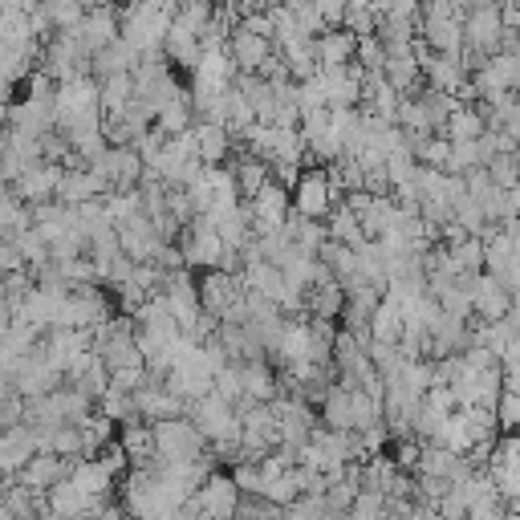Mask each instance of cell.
Returning a JSON list of instances; mask_svg holds the SVG:
<instances>
[{"label": "cell", "instance_id": "obj_47", "mask_svg": "<svg viewBox=\"0 0 520 520\" xmlns=\"http://www.w3.org/2000/svg\"><path fill=\"white\" fill-rule=\"evenodd\" d=\"M488 179L500 187V191H512L516 183H520V171H516V159L512 155H496L492 163H488Z\"/></svg>", "mask_w": 520, "mask_h": 520}, {"label": "cell", "instance_id": "obj_17", "mask_svg": "<svg viewBox=\"0 0 520 520\" xmlns=\"http://www.w3.org/2000/svg\"><path fill=\"white\" fill-rule=\"evenodd\" d=\"M382 78L395 86L403 98L407 94H419V86H423V70H419V57H415V45H407V49H390L386 53V65H382Z\"/></svg>", "mask_w": 520, "mask_h": 520}, {"label": "cell", "instance_id": "obj_37", "mask_svg": "<svg viewBox=\"0 0 520 520\" xmlns=\"http://www.w3.org/2000/svg\"><path fill=\"white\" fill-rule=\"evenodd\" d=\"M175 21L191 33H204L212 21H216V5L212 0H179V9H175Z\"/></svg>", "mask_w": 520, "mask_h": 520}, {"label": "cell", "instance_id": "obj_54", "mask_svg": "<svg viewBox=\"0 0 520 520\" xmlns=\"http://www.w3.org/2000/svg\"><path fill=\"white\" fill-rule=\"evenodd\" d=\"M0 317H13V309H9V293H5V285H0Z\"/></svg>", "mask_w": 520, "mask_h": 520}, {"label": "cell", "instance_id": "obj_28", "mask_svg": "<svg viewBox=\"0 0 520 520\" xmlns=\"http://www.w3.org/2000/svg\"><path fill=\"white\" fill-rule=\"evenodd\" d=\"M325 232H330V240H342V244H350V248H362V244H366L362 220H358V212H354L346 200H338L334 212L325 216Z\"/></svg>", "mask_w": 520, "mask_h": 520}, {"label": "cell", "instance_id": "obj_18", "mask_svg": "<svg viewBox=\"0 0 520 520\" xmlns=\"http://www.w3.org/2000/svg\"><path fill=\"white\" fill-rule=\"evenodd\" d=\"M232 175H236V187H240V200H252V195L273 179V167H269V159H260L244 143H236V151H232Z\"/></svg>", "mask_w": 520, "mask_h": 520}, {"label": "cell", "instance_id": "obj_32", "mask_svg": "<svg viewBox=\"0 0 520 520\" xmlns=\"http://www.w3.org/2000/svg\"><path fill=\"white\" fill-rule=\"evenodd\" d=\"M273 354L281 358V366L309 358V321H285V334H281Z\"/></svg>", "mask_w": 520, "mask_h": 520}, {"label": "cell", "instance_id": "obj_23", "mask_svg": "<svg viewBox=\"0 0 520 520\" xmlns=\"http://www.w3.org/2000/svg\"><path fill=\"white\" fill-rule=\"evenodd\" d=\"M346 313V285L342 281H321L305 289V317H330L338 321Z\"/></svg>", "mask_w": 520, "mask_h": 520}, {"label": "cell", "instance_id": "obj_33", "mask_svg": "<svg viewBox=\"0 0 520 520\" xmlns=\"http://www.w3.org/2000/svg\"><path fill=\"white\" fill-rule=\"evenodd\" d=\"M135 98V74H110L102 78V114H122Z\"/></svg>", "mask_w": 520, "mask_h": 520}, {"label": "cell", "instance_id": "obj_10", "mask_svg": "<svg viewBox=\"0 0 520 520\" xmlns=\"http://www.w3.org/2000/svg\"><path fill=\"white\" fill-rule=\"evenodd\" d=\"M37 451H41V443H37V431L29 423L5 427L0 431V476H17Z\"/></svg>", "mask_w": 520, "mask_h": 520}, {"label": "cell", "instance_id": "obj_13", "mask_svg": "<svg viewBox=\"0 0 520 520\" xmlns=\"http://www.w3.org/2000/svg\"><path fill=\"white\" fill-rule=\"evenodd\" d=\"M191 139H195V155H200L204 167H220L224 159H232L236 151V139H232V130L224 122H208L200 118L191 126Z\"/></svg>", "mask_w": 520, "mask_h": 520}, {"label": "cell", "instance_id": "obj_53", "mask_svg": "<svg viewBox=\"0 0 520 520\" xmlns=\"http://www.w3.org/2000/svg\"><path fill=\"white\" fill-rule=\"evenodd\" d=\"M9 330H13V317H0V346L9 342Z\"/></svg>", "mask_w": 520, "mask_h": 520}, {"label": "cell", "instance_id": "obj_40", "mask_svg": "<svg viewBox=\"0 0 520 520\" xmlns=\"http://www.w3.org/2000/svg\"><path fill=\"white\" fill-rule=\"evenodd\" d=\"M212 395H220V399H224V403H232V407H240V403H244V378H240V362H228L224 370H216Z\"/></svg>", "mask_w": 520, "mask_h": 520}, {"label": "cell", "instance_id": "obj_41", "mask_svg": "<svg viewBox=\"0 0 520 520\" xmlns=\"http://www.w3.org/2000/svg\"><path fill=\"white\" fill-rule=\"evenodd\" d=\"M476 167H484L480 139H472V143H451V167H447V175H468V171H476Z\"/></svg>", "mask_w": 520, "mask_h": 520}, {"label": "cell", "instance_id": "obj_19", "mask_svg": "<svg viewBox=\"0 0 520 520\" xmlns=\"http://www.w3.org/2000/svg\"><path fill=\"white\" fill-rule=\"evenodd\" d=\"M313 53H317V65L321 70H334V65H350L358 57V37L350 29H325L313 37Z\"/></svg>", "mask_w": 520, "mask_h": 520}, {"label": "cell", "instance_id": "obj_27", "mask_svg": "<svg viewBox=\"0 0 520 520\" xmlns=\"http://www.w3.org/2000/svg\"><path fill=\"white\" fill-rule=\"evenodd\" d=\"M317 260H321V265L330 269V277L342 281V285H350V281L358 277V248H350V244H342V240H325L321 252H317Z\"/></svg>", "mask_w": 520, "mask_h": 520}, {"label": "cell", "instance_id": "obj_42", "mask_svg": "<svg viewBox=\"0 0 520 520\" xmlns=\"http://www.w3.org/2000/svg\"><path fill=\"white\" fill-rule=\"evenodd\" d=\"M297 468V464H293ZM285 472V476H277V480H269L265 484V500H273L277 508H289V504H297L301 500V484H297V472Z\"/></svg>", "mask_w": 520, "mask_h": 520}, {"label": "cell", "instance_id": "obj_11", "mask_svg": "<svg viewBox=\"0 0 520 520\" xmlns=\"http://www.w3.org/2000/svg\"><path fill=\"white\" fill-rule=\"evenodd\" d=\"M512 289L500 281V277H492V273H480L476 281H472V313L480 317V321H504L508 313H512Z\"/></svg>", "mask_w": 520, "mask_h": 520}, {"label": "cell", "instance_id": "obj_51", "mask_svg": "<svg viewBox=\"0 0 520 520\" xmlns=\"http://www.w3.org/2000/svg\"><path fill=\"white\" fill-rule=\"evenodd\" d=\"M390 175H386V167H370L366 171V179H362V191H370V195H390Z\"/></svg>", "mask_w": 520, "mask_h": 520}, {"label": "cell", "instance_id": "obj_16", "mask_svg": "<svg viewBox=\"0 0 520 520\" xmlns=\"http://www.w3.org/2000/svg\"><path fill=\"white\" fill-rule=\"evenodd\" d=\"M273 49H277V41L260 37V33H248L244 25H236L232 37H228V53H232V61H236V70H240V74H256V70H260V61H265Z\"/></svg>", "mask_w": 520, "mask_h": 520}, {"label": "cell", "instance_id": "obj_31", "mask_svg": "<svg viewBox=\"0 0 520 520\" xmlns=\"http://www.w3.org/2000/svg\"><path fill=\"white\" fill-rule=\"evenodd\" d=\"M403 309L399 305H390V301H382L378 305V313L370 317V342H386V346H399V338H403Z\"/></svg>", "mask_w": 520, "mask_h": 520}, {"label": "cell", "instance_id": "obj_55", "mask_svg": "<svg viewBox=\"0 0 520 520\" xmlns=\"http://www.w3.org/2000/svg\"><path fill=\"white\" fill-rule=\"evenodd\" d=\"M447 5H451L455 13H468V9H472V0H447Z\"/></svg>", "mask_w": 520, "mask_h": 520}, {"label": "cell", "instance_id": "obj_36", "mask_svg": "<svg viewBox=\"0 0 520 520\" xmlns=\"http://www.w3.org/2000/svg\"><path fill=\"white\" fill-rule=\"evenodd\" d=\"M102 204H106V216L114 224L130 220V216H139L143 212V187H130V191H106L102 195Z\"/></svg>", "mask_w": 520, "mask_h": 520}, {"label": "cell", "instance_id": "obj_49", "mask_svg": "<svg viewBox=\"0 0 520 520\" xmlns=\"http://www.w3.org/2000/svg\"><path fill=\"white\" fill-rule=\"evenodd\" d=\"M346 5H350V0H313V9L325 17V25H330V29H338V25H342Z\"/></svg>", "mask_w": 520, "mask_h": 520}, {"label": "cell", "instance_id": "obj_26", "mask_svg": "<svg viewBox=\"0 0 520 520\" xmlns=\"http://www.w3.org/2000/svg\"><path fill=\"white\" fill-rule=\"evenodd\" d=\"M317 415H321L325 427H334V431H354V395H350V386L334 382Z\"/></svg>", "mask_w": 520, "mask_h": 520}, {"label": "cell", "instance_id": "obj_8", "mask_svg": "<svg viewBox=\"0 0 520 520\" xmlns=\"http://www.w3.org/2000/svg\"><path fill=\"white\" fill-rule=\"evenodd\" d=\"M244 301V277L224 273V269H208L200 273V305L216 317H224L228 309H236Z\"/></svg>", "mask_w": 520, "mask_h": 520}, {"label": "cell", "instance_id": "obj_50", "mask_svg": "<svg viewBox=\"0 0 520 520\" xmlns=\"http://www.w3.org/2000/svg\"><path fill=\"white\" fill-rule=\"evenodd\" d=\"M240 25H244L248 33H260V37H269V41L277 37V29H273V17H269V9H265V13H244V17H240Z\"/></svg>", "mask_w": 520, "mask_h": 520}, {"label": "cell", "instance_id": "obj_44", "mask_svg": "<svg viewBox=\"0 0 520 520\" xmlns=\"http://www.w3.org/2000/svg\"><path fill=\"white\" fill-rule=\"evenodd\" d=\"M366 74H382V65H386V45L382 37H358V57H354Z\"/></svg>", "mask_w": 520, "mask_h": 520}, {"label": "cell", "instance_id": "obj_21", "mask_svg": "<svg viewBox=\"0 0 520 520\" xmlns=\"http://www.w3.org/2000/svg\"><path fill=\"white\" fill-rule=\"evenodd\" d=\"M139 57H143V53H139L135 45H126V41L118 37L114 45H106L102 53L90 57V74H94L98 82L110 78V74H135V70H139Z\"/></svg>", "mask_w": 520, "mask_h": 520}, {"label": "cell", "instance_id": "obj_5", "mask_svg": "<svg viewBox=\"0 0 520 520\" xmlns=\"http://www.w3.org/2000/svg\"><path fill=\"white\" fill-rule=\"evenodd\" d=\"M90 167L110 183V191H130V187H139L143 175H147V163H143V155L135 147H106Z\"/></svg>", "mask_w": 520, "mask_h": 520}, {"label": "cell", "instance_id": "obj_20", "mask_svg": "<svg viewBox=\"0 0 520 520\" xmlns=\"http://www.w3.org/2000/svg\"><path fill=\"white\" fill-rule=\"evenodd\" d=\"M118 443H122V451L130 455V468H151V464L159 460V455H155V423H147V419L122 423Z\"/></svg>", "mask_w": 520, "mask_h": 520}, {"label": "cell", "instance_id": "obj_43", "mask_svg": "<svg viewBox=\"0 0 520 520\" xmlns=\"http://www.w3.org/2000/svg\"><path fill=\"white\" fill-rule=\"evenodd\" d=\"M232 480L244 496H265V476H260V464L256 460H240L232 464Z\"/></svg>", "mask_w": 520, "mask_h": 520}, {"label": "cell", "instance_id": "obj_56", "mask_svg": "<svg viewBox=\"0 0 520 520\" xmlns=\"http://www.w3.org/2000/svg\"><path fill=\"white\" fill-rule=\"evenodd\" d=\"M0 155H5V130H0Z\"/></svg>", "mask_w": 520, "mask_h": 520}, {"label": "cell", "instance_id": "obj_6", "mask_svg": "<svg viewBox=\"0 0 520 520\" xmlns=\"http://www.w3.org/2000/svg\"><path fill=\"white\" fill-rule=\"evenodd\" d=\"M118 228V240H122V252L130 256V260H139V265H155V256L163 252V236H159V228H155V220L147 216V212H139V216H130V220H122V224H114Z\"/></svg>", "mask_w": 520, "mask_h": 520}, {"label": "cell", "instance_id": "obj_4", "mask_svg": "<svg viewBox=\"0 0 520 520\" xmlns=\"http://www.w3.org/2000/svg\"><path fill=\"white\" fill-rule=\"evenodd\" d=\"M244 492L236 488L232 472H212L200 488H195V508H200V520H236Z\"/></svg>", "mask_w": 520, "mask_h": 520}, {"label": "cell", "instance_id": "obj_38", "mask_svg": "<svg viewBox=\"0 0 520 520\" xmlns=\"http://www.w3.org/2000/svg\"><path fill=\"white\" fill-rule=\"evenodd\" d=\"M98 411L106 415V419H114L118 427L122 423H130V419H139V407H135V395H130V390H106V395L98 399Z\"/></svg>", "mask_w": 520, "mask_h": 520}, {"label": "cell", "instance_id": "obj_12", "mask_svg": "<svg viewBox=\"0 0 520 520\" xmlns=\"http://www.w3.org/2000/svg\"><path fill=\"white\" fill-rule=\"evenodd\" d=\"M110 191V183L94 171V167H65L61 183H57V200L65 208H78V204H90V200H102Z\"/></svg>", "mask_w": 520, "mask_h": 520}, {"label": "cell", "instance_id": "obj_15", "mask_svg": "<svg viewBox=\"0 0 520 520\" xmlns=\"http://www.w3.org/2000/svg\"><path fill=\"white\" fill-rule=\"evenodd\" d=\"M240 378H244V403H273L281 395V374L269 366V358H248L240 362ZM240 403V407H244ZM236 407V411H240Z\"/></svg>", "mask_w": 520, "mask_h": 520}, {"label": "cell", "instance_id": "obj_48", "mask_svg": "<svg viewBox=\"0 0 520 520\" xmlns=\"http://www.w3.org/2000/svg\"><path fill=\"white\" fill-rule=\"evenodd\" d=\"M260 78H265V82H273V86H285V82H293V74H289V65H285V57L273 49L265 61H260V70H256Z\"/></svg>", "mask_w": 520, "mask_h": 520}, {"label": "cell", "instance_id": "obj_9", "mask_svg": "<svg viewBox=\"0 0 520 520\" xmlns=\"http://www.w3.org/2000/svg\"><path fill=\"white\" fill-rule=\"evenodd\" d=\"M74 464H78V460H65V455H57V451H37L33 460L17 472V480H21L25 488H33L37 496H45L49 488H57L65 476L74 472Z\"/></svg>", "mask_w": 520, "mask_h": 520}, {"label": "cell", "instance_id": "obj_35", "mask_svg": "<svg viewBox=\"0 0 520 520\" xmlns=\"http://www.w3.org/2000/svg\"><path fill=\"white\" fill-rule=\"evenodd\" d=\"M82 443H86V460L102 455V447L114 443V419H106L102 411H94V415L82 423Z\"/></svg>", "mask_w": 520, "mask_h": 520}, {"label": "cell", "instance_id": "obj_3", "mask_svg": "<svg viewBox=\"0 0 520 520\" xmlns=\"http://www.w3.org/2000/svg\"><path fill=\"white\" fill-rule=\"evenodd\" d=\"M338 204V191L330 183V171L325 167H309L297 175L293 183V212L305 216V220H325Z\"/></svg>", "mask_w": 520, "mask_h": 520}, {"label": "cell", "instance_id": "obj_39", "mask_svg": "<svg viewBox=\"0 0 520 520\" xmlns=\"http://www.w3.org/2000/svg\"><path fill=\"white\" fill-rule=\"evenodd\" d=\"M447 248H451V260H455V269L460 273H472V277L484 273V240L480 236H468V240L447 244Z\"/></svg>", "mask_w": 520, "mask_h": 520}, {"label": "cell", "instance_id": "obj_22", "mask_svg": "<svg viewBox=\"0 0 520 520\" xmlns=\"http://www.w3.org/2000/svg\"><path fill=\"white\" fill-rule=\"evenodd\" d=\"M163 53H167L171 65H183L187 74H195V65H200V57H204L200 33H191V29H183L179 21H171V29H167V37H163Z\"/></svg>", "mask_w": 520, "mask_h": 520}, {"label": "cell", "instance_id": "obj_34", "mask_svg": "<svg viewBox=\"0 0 520 520\" xmlns=\"http://www.w3.org/2000/svg\"><path fill=\"white\" fill-rule=\"evenodd\" d=\"M378 21H382V13L370 5V0H350L346 17H342V29H350L354 37H374V33H378Z\"/></svg>", "mask_w": 520, "mask_h": 520}, {"label": "cell", "instance_id": "obj_46", "mask_svg": "<svg viewBox=\"0 0 520 520\" xmlns=\"http://www.w3.org/2000/svg\"><path fill=\"white\" fill-rule=\"evenodd\" d=\"M496 423H500V431H516V423H520V390H500Z\"/></svg>", "mask_w": 520, "mask_h": 520}, {"label": "cell", "instance_id": "obj_29", "mask_svg": "<svg viewBox=\"0 0 520 520\" xmlns=\"http://www.w3.org/2000/svg\"><path fill=\"white\" fill-rule=\"evenodd\" d=\"M488 130V118H484V110L480 106H460L447 122H443V135L451 139V143H472V139H480Z\"/></svg>", "mask_w": 520, "mask_h": 520}, {"label": "cell", "instance_id": "obj_45", "mask_svg": "<svg viewBox=\"0 0 520 520\" xmlns=\"http://www.w3.org/2000/svg\"><path fill=\"white\" fill-rule=\"evenodd\" d=\"M370 362L382 378H390L399 366H403V350L399 346H386V342H370Z\"/></svg>", "mask_w": 520, "mask_h": 520}, {"label": "cell", "instance_id": "obj_52", "mask_svg": "<svg viewBox=\"0 0 520 520\" xmlns=\"http://www.w3.org/2000/svg\"><path fill=\"white\" fill-rule=\"evenodd\" d=\"M500 53H516L520 57V29H504L500 33Z\"/></svg>", "mask_w": 520, "mask_h": 520}, {"label": "cell", "instance_id": "obj_1", "mask_svg": "<svg viewBox=\"0 0 520 520\" xmlns=\"http://www.w3.org/2000/svg\"><path fill=\"white\" fill-rule=\"evenodd\" d=\"M179 252H183V265L191 273H208V269H220V256H224V236L216 232L212 216H191L179 232Z\"/></svg>", "mask_w": 520, "mask_h": 520}, {"label": "cell", "instance_id": "obj_57", "mask_svg": "<svg viewBox=\"0 0 520 520\" xmlns=\"http://www.w3.org/2000/svg\"><path fill=\"white\" fill-rule=\"evenodd\" d=\"M175 520H183V516H175Z\"/></svg>", "mask_w": 520, "mask_h": 520}, {"label": "cell", "instance_id": "obj_30", "mask_svg": "<svg viewBox=\"0 0 520 520\" xmlns=\"http://www.w3.org/2000/svg\"><path fill=\"white\" fill-rule=\"evenodd\" d=\"M25 228H33V208L21 200V195L5 191V195H0V236L13 240Z\"/></svg>", "mask_w": 520, "mask_h": 520}, {"label": "cell", "instance_id": "obj_25", "mask_svg": "<svg viewBox=\"0 0 520 520\" xmlns=\"http://www.w3.org/2000/svg\"><path fill=\"white\" fill-rule=\"evenodd\" d=\"M277 53L285 57L293 82H309L317 78V53H313V37H289V41H277Z\"/></svg>", "mask_w": 520, "mask_h": 520}, {"label": "cell", "instance_id": "obj_2", "mask_svg": "<svg viewBox=\"0 0 520 520\" xmlns=\"http://www.w3.org/2000/svg\"><path fill=\"white\" fill-rule=\"evenodd\" d=\"M204 451H212V447H208L204 431L195 427L187 415H179V419H159V423H155V455H159L163 464L200 460Z\"/></svg>", "mask_w": 520, "mask_h": 520}, {"label": "cell", "instance_id": "obj_7", "mask_svg": "<svg viewBox=\"0 0 520 520\" xmlns=\"http://www.w3.org/2000/svg\"><path fill=\"white\" fill-rule=\"evenodd\" d=\"M78 41H82V49L94 57V53H102L106 45H114L118 37H122V17H118V5H106V9H90L74 29H70Z\"/></svg>", "mask_w": 520, "mask_h": 520}, {"label": "cell", "instance_id": "obj_14", "mask_svg": "<svg viewBox=\"0 0 520 520\" xmlns=\"http://www.w3.org/2000/svg\"><path fill=\"white\" fill-rule=\"evenodd\" d=\"M61 175H65L61 163H45V159H41V163H33V167L13 183V195H21L29 208H37V204H45V200H57Z\"/></svg>", "mask_w": 520, "mask_h": 520}, {"label": "cell", "instance_id": "obj_24", "mask_svg": "<svg viewBox=\"0 0 520 520\" xmlns=\"http://www.w3.org/2000/svg\"><path fill=\"white\" fill-rule=\"evenodd\" d=\"M200 122V114H195V102H191V90H179L159 114H155V126L163 130L167 139H179V135H187V130Z\"/></svg>", "mask_w": 520, "mask_h": 520}]
</instances>
